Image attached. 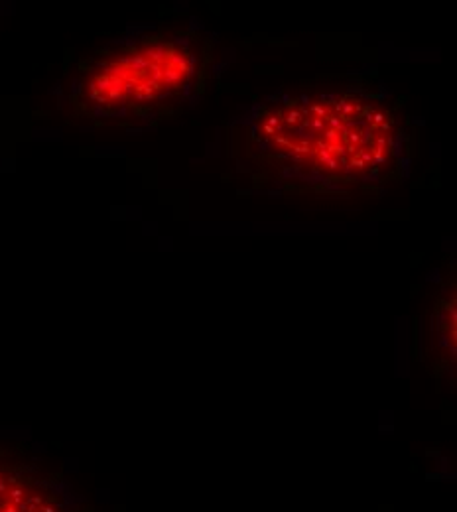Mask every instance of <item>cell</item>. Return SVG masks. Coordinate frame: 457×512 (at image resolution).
Returning a JSON list of instances; mask_svg holds the SVG:
<instances>
[{
	"label": "cell",
	"mask_w": 457,
	"mask_h": 512,
	"mask_svg": "<svg viewBox=\"0 0 457 512\" xmlns=\"http://www.w3.org/2000/svg\"><path fill=\"white\" fill-rule=\"evenodd\" d=\"M245 150L276 184L363 188L400 176L408 132L400 105L371 85H329L274 97L247 119Z\"/></svg>",
	"instance_id": "1"
},
{
	"label": "cell",
	"mask_w": 457,
	"mask_h": 512,
	"mask_svg": "<svg viewBox=\"0 0 457 512\" xmlns=\"http://www.w3.org/2000/svg\"><path fill=\"white\" fill-rule=\"evenodd\" d=\"M201 71L203 48L196 36L160 32L105 56L85 75L83 95L109 111L180 103L196 89Z\"/></svg>",
	"instance_id": "2"
}]
</instances>
